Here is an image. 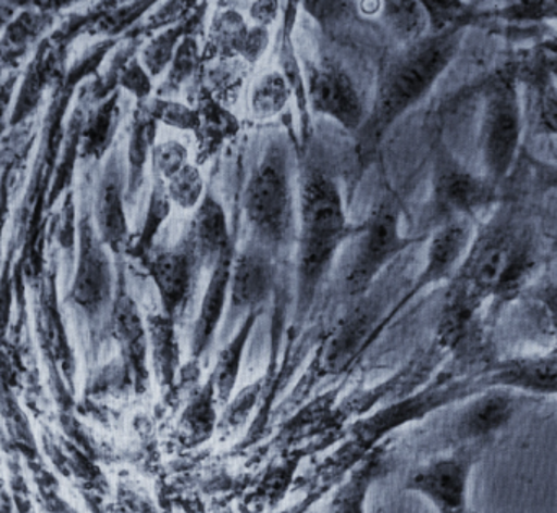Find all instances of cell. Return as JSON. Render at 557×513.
Returning <instances> with one entry per match:
<instances>
[{
  "mask_svg": "<svg viewBox=\"0 0 557 513\" xmlns=\"http://www.w3.org/2000/svg\"><path fill=\"white\" fill-rule=\"evenodd\" d=\"M465 28L425 35L406 46L383 71L372 113L359 130L360 153H372L386 130L434 87L460 48Z\"/></svg>",
  "mask_w": 557,
  "mask_h": 513,
  "instance_id": "cell-1",
  "label": "cell"
},
{
  "mask_svg": "<svg viewBox=\"0 0 557 513\" xmlns=\"http://www.w3.org/2000/svg\"><path fill=\"white\" fill-rule=\"evenodd\" d=\"M350 237L343 198L336 182L324 170L308 166L298 192L297 310L304 316L313 303L341 245Z\"/></svg>",
  "mask_w": 557,
  "mask_h": 513,
  "instance_id": "cell-2",
  "label": "cell"
},
{
  "mask_svg": "<svg viewBox=\"0 0 557 513\" xmlns=\"http://www.w3.org/2000/svg\"><path fill=\"white\" fill-rule=\"evenodd\" d=\"M116 46L114 39H104L98 42L94 48L85 52L84 58L78 59L65 75L64 82L55 88L52 93V103L49 108L48 116L42 129L41 149H39L38 160H36L35 170H33L32 182H29L28 191H26L25 201L18 212V241H23L22 258H20L18 267L25 271L26 277L33 279L42 273V212L48 211L49 183L54 178L55 166H58L59 157H61L62 142H64L65 129L62 120H64L65 110L71 103L75 87L84 78L90 77L98 71L108 52Z\"/></svg>",
  "mask_w": 557,
  "mask_h": 513,
  "instance_id": "cell-3",
  "label": "cell"
},
{
  "mask_svg": "<svg viewBox=\"0 0 557 513\" xmlns=\"http://www.w3.org/2000/svg\"><path fill=\"white\" fill-rule=\"evenodd\" d=\"M294 185L284 147L271 142L245 188V217L255 247L276 258L294 235Z\"/></svg>",
  "mask_w": 557,
  "mask_h": 513,
  "instance_id": "cell-4",
  "label": "cell"
},
{
  "mask_svg": "<svg viewBox=\"0 0 557 513\" xmlns=\"http://www.w3.org/2000/svg\"><path fill=\"white\" fill-rule=\"evenodd\" d=\"M520 71L507 65L487 82L481 126L484 178L497 188L512 173L520 152L522 108L519 93Z\"/></svg>",
  "mask_w": 557,
  "mask_h": 513,
  "instance_id": "cell-5",
  "label": "cell"
},
{
  "mask_svg": "<svg viewBox=\"0 0 557 513\" xmlns=\"http://www.w3.org/2000/svg\"><path fill=\"white\" fill-rule=\"evenodd\" d=\"M525 225L520 222L516 209H500L474 235L463 263L451 277L450 287L480 309L484 302L494 299Z\"/></svg>",
  "mask_w": 557,
  "mask_h": 513,
  "instance_id": "cell-6",
  "label": "cell"
},
{
  "mask_svg": "<svg viewBox=\"0 0 557 513\" xmlns=\"http://www.w3.org/2000/svg\"><path fill=\"white\" fill-rule=\"evenodd\" d=\"M352 237L343 276L349 296L366 293L380 273L412 243L399 232L398 208L392 201L376 205Z\"/></svg>",
  "mask_w": 557,
  "mask_h": 513,
  "instance_id": "cell-7",
  "label": "cell"
},
{
  "mask_svg": "<svg viewBox=\"0 0 557 513\" xmlns=\"http://www.w3.org/2000/svg\"><path fill=\"white\" fill-rule=\"evenodd\" d=\"M486 443H467L435 456L408 476L406 489L424 498L437 513H471L470 481Z\"/></svg>",
  "mask_w": 557,
  "mask_h": 513,
  "instance_id": "cell-8",
  "label": "cell"
},
{
  "mask_svg": "<svg viewBox=\"0 0 557 513\" xmlns=\"http://www.w3.org/2000/svg\"><path fill=\"white\" fill-rule=\"evenodd\" d=\"M77 251V267L69 297L87 313L88 318H98L113 297V267L107 247L95 227L87 192L82 196Z\"/></svg>",
  "mask_w": 557,
  "mask_h": 513,
  "instance_id": "cell-9",
  "label": "cell"
},
{
  "mask_svg": "<svg viewBox=\"0 0 557 513\" xmlns=\"http://www.w3.org/2000/svg\"><path fill=\"white\" fill-rule=\"evenodd\" d=\"M496 196V188L486 178L474 176L460 165L450 153L437 157L434 176V221L437 227L471 218L478 211L490 205Z\"/></svg>",
  "mask_w": 557,
  "mask_h": 513,
  "instance_id": "cell-10",
  "label": "cell"
},
{
  "mask_svg": "<svg viewBox=\"0 0 557 513\" xmlns=\"http://www.w3.org/2000/svg\"><path fill=\"white\" fill-rule=\"evenodd\" d=\"M308 108L336 121L344 129L359 133L367 120L362 97L352 78L341 67L321 64L311 68L307 84Z\"/></svg>",
  "mask_w": 557,
  "mask_h": 513,
  "instance_id": "cell-11",
  "label": "cell"
},
{
  "mask_svg": "<svg viewBox=\"0 0 557 513\" xmlns=\"http://www.w3.org/2000/svg\"><path fill=\"white\" fill-rule=\"evenodd\" d=\"M95 227L104 247L114 254L129 253V224L126 215V170L117 150L110 153L97 191L94 205Z\"/></svg>",
  "mask_w": 557,
  "mask_h": 513,
  "instance_id": "cell-12",
  "label": "cell"
},
{
  "mask_svg": "<svg viewBox=\"0 0 557 513\" xmlns=\"http://www.w3.org/2000/svg\"><path fill=\"white\" fill-rule=\"evenodd\" d=\"M143 264L156 284L163 306V315L176 322V318L185 313L191 300L196 274L201 270L191 248L183 241L173 250L150 253Z\"/></svg>",
  "mask_w": 557,
  "mask_h": 513,
  "instance_id": "cell-13",
  "label": "cell"
},
{
  "mask_svg": "<svg viewBox=\"0 0 557 513\" xmlns=\"http://www.w3.org/2000/svg\"><path fill=\"white\" fill-rule=\"evenodd\" d=\"M69 45L71 42L65 41L55 29L39 42L38 51L35 52L26 68L15 108L10 116L12 126L28 120L41 103L46 91L49 88L54 91L64 82L69 72L64 68Z\"/></svg>",
  "mask_w": 557,
  "mask_h": 513,
  "instance_id": "cell-14",
  "label": "cell"
},
{
  "mask_svg": "<svg viewBox=\"0 0 557 513\" xmlns=\"http://www.w3.org/2000/svg\"><path fill=\"white\" fill-rule=\"evenodd\" d=\"M276 283V263L268 251L255 247L234 258L231 290H228V322L260 312Z\"/></svg>",
  "mask_w": 557,
  "mask_h": 513,
  "instance_id": "cell-15",
  "label": "cell"
},
{
  "mask_svg": "<svg viewBox=\"0 0 557 513\" xmlns=\"http://www.w3.org/2000/svg\"><path fill=\"white\" fill-rule=\"evenodd\" d=\"M517 410L516 391L491 388L468 400L467 406L455 417L451 439L455 447L467 443L491 446L494 437L512 420Z\"/></svg>",
  "mask_w": 557,
  "mask_h": 513,
  "instance_id": "cell-16",
  "label": "cell"
},
{
  "mask_svg": "<svg viewBox=\"0 0 557 513\" xmlns=\"http://www.w3.org/2000/svg\"><path fill=\"white\" fill-rule=\"evenodd\" d=\"M270 45V32L263 26H250L238 10L224 9L212 20L209 42L202 59H240L255 65Z\"/></svg>",
  "mask_w": 557,
  "mask_h": 513,
  "instance_id": "cell-17",
  "label": "cell"
},
{
  "mask_svg": "<svg viewBox=\"0 0 557 513\" xmlns=\"http://www.w3.org/2000/svg\"><path fill=\"white\" fill-rule=\"evenodd\" d=\"M491 388L535 397H557V362L546 355L494 361L486 371Z\"/></svg>",
  "mask_w": 557,
  "mask_h": 513,
  "instance_id": "cell-18",
  "label": "cell"
},
{
  "mask_svg": "<svg viewBox=\"0 0 557 513\" xmlns=\"http://www.w3.org/2000/svg\"><path fill=\"white\" fill-rule=\"evenodd\" d=\"M473 237L471 218H458L435 228L429 243L424 271L414 287L416 292L431 284L454 277L467 256Z\"/></svg>",
  "mask_w": 557,
  "mask_h": 513,
  "instance_id": "cell-19",
  "label": "cell"
},
{
  "mask_svg": "<svg viewBox=\"0 0 557 513\" xmlns=\"http://www.w3.org/2000/svg\"><path fill=\"white\" fill-rule=\"evenodd\" d=\"M186 243L191 248L201 270H212L224 254L234 250L224 205L212 195H206L196 209Z\"/></svg>",
  "mask_w": 557,
  "mask_h": 513,
  "instance_id": "cell-20",
  "label": "cell"
},
{
  "mask_svg": "<svg viewBox=\"0 0 557 513\" xmlns=\"http://www.w3.org/2000/svg\"><path fill=\"white\" fill-rule=\"evenodd\" d=\"M235 251L231 250L211 270L208 287L202 297L198 320L193 328L191 354L193 359H201L211 349L219 325L227 310L228 290H231L232 264Z\"/></svg>",
  "mask_w": 557,
  "mask_h": 513,
  "instance_id": "cell-21",
  "label": "cell"
},
{
  "mask_svg": "<svg viewBox=\"0 0 557 513\" xmlns=\"http://www.w3.org/2000/svg\"><path fill=\"white\" fill-rule=\"evenodd\" d=\"M54 16L39 3H25L0 38V72L18 67L29 49L48 36Z\"/></svg>",
  "mask_w": 557,
  "mask_h": 513,
  "instance_id": "cell-22",
  "label": "cell"
},
{
  "mask_svg": "<svg viewBox=\"0 0 557 513\" xmlns=\"http://www.w3.org/2000/svg\"><path fill=\"white\" fill-rule=\"evenodd\" d=\"M114 336L120 341L127 365L133 368L136 380L144 384L147 378V352L149 338L146 326L137 312L136 303L124 290L123 273L120 274V292L113 313Z\"/></svg>",
  "mask_w": 557,
  "mask_h": 513,
  "instance_id": "cell-23",
  "label": "cell"
},
{
  "mask_svg": "<svg viewBox=\"0 0 557 513\" xmlns=\"http://www.w3.org/2000/svg\"><path fill=\"white\" fill-rule=\"evenodd\" d=\"M157 120L147 101L137 104L131 124L129 142L126 153V201L133 202L139 195L149 160L156 147Z\"/></svg>",
  "mask_w": 557,
  "mask_h": 513,
  "instance_id": "cell-24",
  "label": "cell"
},
{
  "mask_svg": "<svg viewBox=\"0 0 557 513\" xmlns=\"http://www.w3.org/2000/svg\"><path fill=\"white\" fill-rule=\"evenodd\" d=\"M120 90L98 101L85 114L81 136V157L87 160H101L111 147L121 121Z\"/></svg>",
  "mask_w": 557,
  "mask_h": 513,
  "instance_id": "cell-25",
  "label": "cell"
},
{
  "mask_svg": "<svg viewBox=\"0 0 557 513\" xmlns=\"http://www.w3.org/2000/svg\"><path fill=\"white\" fill-rule=\"evenodd\" d=\"M198 163L208 162L240 130L237 117L208 90L199 95Z\"/></svg>",
  "mask_w": 557,
  "mask_h": 513,
  "instance_id": "cell-26",
  "label": "cell"
},
{
  "mask_svg": "<svg viewBox=\"0 0 557 513\" xmlns=\"http://www.w3.org/2000/svg\"><path fill=\"white\" fill-rule=\"evenodd\" d=\"M208 5H198L188 18L182 20L176 25L169 26L157 33L149 39L143 51H140V64L146 68L147 74L152 78L160 77L163 72L169 71L180 42L188 35L196 33L199 20H202Z\"/></svg>",
  "mask_w": 557,
  "mask_h": 513,
  "instance_id": "cell-27",
  "label": "cell"
},
{
  "mask_svg": "<svg viewBox=\"0 0 557 513\" xmlns=\"http://www.w3.org/2000/svg\"><path fill=\"white\" fill-rule=\"evenodd\" d=\"M523 80L532 88L535 103L536 127L546 136L557 137V80L546 65L545 54L540 51L539 58L529 65Z\"/></svg>",
  "mask_w": 557,
  "mask_h": 513,
  "instance_id": "cell-28",
  "label": "cell"
},
{
  "mask_svg": "<svg viewBox=\"0 0 557 513\" xmlns=\"http://www.w3.org/2000/svg\"><path fill=\"white\" fill-rule=\"evenodd\" d=\"M258 315H260V312L250 313L242 323L238 331L235 333L234 338L228 341V345L219 354L211 384L222 403H225L231 398L235 384H237L242 358H244L245 348H247L251 331H253L255 325H257Z\"/></svg>",
  "mask_w": 557,
  "mask_h": 513,
  "instance_id": "cell-29",
  "label": "cell"
},
{
  "mask_svg": "<svg viewBox=\"0 0 557 513\" xmlns=\"http://www.w3.org/2000/svg\"><path fill=\"white\" fill-rule=\"evenodd\" d=\"M297 3H287L284 7V28H282L281 49H278V64H281V74L287 80L290 87L292 95H294L295 103H297L298 111H300L301 133H308L310 127V116H308V100H307V85H305L304 75H301L300 64H298L297 55L294 51V42H292V26H294L295 10Z\"/></svg>",
  "mask_w": 557,
  "mask_h": 513,
  "instance_id": "cell-30",
  "label": "cell"
},
{
  "mask_svg": "<svg viewBox=\"0 0 557 513\" xmlns=\"http://www.w3.org/2000/svg\"><path fill=\"white\" fill-rule=\"evenodd\" d=\"M149 342L152 348L153 364L160 380L172 384L178 367V341H176L175 322L169 316L153 315L149 318Z\"/></svg>",
  "mask_w": 557,
  "mask_h": 513,
  "instance_id": "cell-31",
  "label": "cell"
},
{
  "mask_svg": "<svg viewBox=\"0 0 557 513\" xmlns=\"http://www.w3.org/2000/svg\"><path fill=\"white\" fill-rule=\"evenodd\" d=\"M170 212H172V201H170L169 191H166V183L160 176L153 175L146 218H144V225L140 228L136 245L129 250L131 256L137 258L143 263L152 253L153 241H156L160 228L169 218Z\"/></svg>",
  "mask_w": 557,
  "mask_h": 513,
  "instance_id": "cell-32",
  "label": "cell"
},
{
  "mask_svg": "<svg viewBox=\"0 0 557 513\" xmlns=\"http://www.w3.org/2000/svg\"><path fill=\"white\" fill-rule=\"evenodd\" d=\"M294 98L281 71H271L255 82L250 95V108L258 121L273 120Z\"/></svg>",
  "mask_w": 557,
  "mask_h": 513,
  "instance_id": "cell-33",
  "label": "cell"
},
{
  "mask_svg": "<svg viewBox=\"0 0 557 513\" xmlns=\"http://www.w3.org/2000/svg\"><path fill=\"white\" fill-rule=\"evenodd\" d=\"M156 7L152 2L134 3H100L98 5L97 16L91 23L88 35L108 36V39H114V36L121 35L126 29L133 28L137 20L144 13L150 12Z\"/></svg>",
  "mask_w": 557,
  "mask_h": 513,
  "instance_id": "cell-34",
  "label": "cell"
},
{
  "mask_svg": "<svg viewBox=\"0 0 557 513\" xmlns=\"http://www.w3.org/2000/svg\"><path fill=\"white\" fill-rule=\"evenodd\" d=\"M380 13L388 28L408 45L424 38V32L429 28L428 13L422 3L386 2L383 3Z\"/></svg>",
  "mask_w": 557,
  "mask_h": 513,
  "instance_id": "cell-35",
  "label": "cell"
},
{
  "mask_svg": "<svg viewBox=\"0 0 557 513\" xmlns=\"http://www.w3.org/2000/svg\"><path fill=\"white\" fill-rule=\"evenodd\" d=\"M202 62H205V59H202L201 48H199L196 33H193V35L186 36L180 42L175 58H173L172 64H170L165 82L160 87V97L166 98L170 95L178 93L195 77Z\"/></svg>",
  "mask_w": 557,
  "mask_h": 513,
  "instance_id": "cell-36",
  "label": "cell"
},
{
  "mask_svg": "<svg viewBox=\"0 0 557 513\" xmlns=\"http://www.w3.org/2000/svg\"><path fill=\"white\" fill-rule=\"evenodd\" d=\"M375 475L376 465L373 462L356 470L331 499L327 513H366L367 496Z\"/></svg>",
  "mask_w": 557,
  "mask_h": 513,
  "instance_id": "cell-37",
  "label": "cell"
},
{
  "mask_svg": "<svg viewBox=\"0 0 557 513\" xmlns=\"http://www.w3.org/2000/svg\"><path fill=\"white\" fill-rule=\"evenodd\" d=\"M370 325H372V310L369 309V305H362L347 318V322L334 336L330 348V361L333 364H343V362L349 361L357 348L362 345Z\"/></svg>",
  "mask_w": 557,
  "mask_h": 513,
  "instance_id": "cell-38",
  "label": "cell"
},
{
  "mask_svg": "<svg viewBox=\"0 0 557 513\" xmlns=\"http://www.w3.org/2000/svg\"><path fill=\"white\" fill-rule=\"evenodd\" d=\"M214 387L209 384L198 397L193 398L189 406L186 408L185 416L182 421V429L185 430V437L193 442L208 439L211 430L214 429L215 421V401Z\"/></svg>",
  "mask_w": 557,
  "mask_h": 513,
  "instance_id": "cell-39",
  "label": "cell"
},
{
  "mask_svg": "<svg viewBox=\"0 0 557 513\" xmlns=\"http://www.w3.org/2000/svg\"><path fill=\"white\" fill-rule=\"evenodd\" d=\"M166 191L172 204L178 205L183 211L198 209L206 196L205 178L199 166L188 163L182 172L166 182Z\"/></svg>",
  "mask_w": 557,
  "mask_h": 513,
  "instance_id": "cell-40",
  "label": "cell"
},
{
  "mask_svg": "<svg viewBox=\"0 0 557 513\" xmlns=\"http://www.w3.org/2000/svg\"><path fill=\"white\" fill-rule=\"evenodd\" d=\"M422 5L428 13L431 35L454 28H467L481 15L476 7L461 2H422Z\"/></svg>",
  "mask_w": 557,
  "mask_h": 513,
  "instance_id": "cell-41",
  "label": "cell"
},
{
  "mask_svg": "<svg viewBox=\"0 0 557 513\" xmlns=\"http://www.w3.org/2000/svg\"><path fill=\"white\" fill-rule=\"evenodd\" d=\"M209 93L218 101L235 100L245 80V62L240 59H218L208 72Z\"/></svg>",
  "mask_w": 557,
  "mask_h": 513,
  "instance_id": "cell-42",
  "label": "cell"
},
{
  "mask_svg": "<svg viewBox=\"0 0 557 513\" xmlns=\"http://www.w3.org/2000/svg\"><path fill=\"white\" fill-rule=\"evenodd\" d=\"M147 104H149L157 123H162L165 126L175 127V129L180 130H191L193 134L198 133V108L170 100V98H156V100L147 101Z\"/></svg>",
  "mask_w": 557,
  "mask_h": 513,
  "instance_id": "cell-43",
  "label": "cell"
},
{
  "mask_svg": "<svg viewBox=\"0 0 557 513\" xmlns=\"http://www.w3.org/2000/svg\"><path fill=\"white\" fill-rule=\"evenodd\" d=\"M188 149L175 139L156 143L152 152V175L170 182L188 165Z\"/></svg>",
  "mask_w": 557,
  "mask_h": 513,
  "instance_id": "cell-44",
  "label": "cell"
},
{
  "mask_svg": "<svg viewBox=\"0 0 557 513\" xmlns=\"http://www.w3.org/2000/svg\"><path fill=\"white\" fill-rule=\"evenodd\" d=\"M198 3L195 2H169L162 3V5H156V10L149 13L146 22L134 28V36L149 35L152 32H162V29L169 28V26L176 25L182 20L188 18L193 12H195Z\"/></svg>",
  "mask_w": 557,
  "mask_h": 513,
  "instance_id": "cell-45",
  "label": "cell"
},
{
  "mask_svg": "<svg viewBox=\"0 0 557 513\" xmlns=\"http://www.w3.org/2000/svg\"><path fill=\"white\" fill-rule=\"evenodd\" d=\"M530 296L543 310V315L548 323L549 331L555 336L557 346V280H549V283L535 287Z\"/></svg>",
  "mask_w": 557,
  "mask_h": 513,
  "instance_id": "cell-46",
  "label": "cell"
},
{
  "mask_svg": "<svg viewBox=\"0 0 557 513\" xmlns=\"http://www.w3.org/2000/svg\"><path fill=\"white\" fill-rule=\"evenodd\" d=\"M10 172H12V165L9 163V165L3 168L2 176H0V270H2L3 264H5L2 258V238L10 214Z\"/></svg>",
  "mask_w": 557,
  "mask_h": 513,
  "instance_id": "cell-47",
  "label": "cell"
},
{
  "mask_svg": "<svg viewBox=\"0 0 557 513\" xmlns=\"http://www.w3.org/2000/svg\"><path fill=\"white\" fill-rule=\"evenodd\" d=\"M281 5L277 2H257L250 7V18L255 25L268 28L271 23L276 22Z\"/></svg>",
  "mask_w": 557,
  "mask_h": 513,
  "instance_id": "cell-48",
  "label": "cell"
},
{
  "mask_svg": "<svg viewBox=\"0 0 557 513\" xmlns=\"http://www.w3.org/2000/svg\"><path fill=\"white\" fill-rule=\"evenodd\" d=\"M536 176H539V182L542 183V185H545L546 188L557 189V162L539 163Z\"/></svg>",
  "mask_w": 557,
  "mask_h": 513,
  "instance_id": "cell-49",
  "label": "cell"
},
{
  "mask_svg": "<svg viewBox=\"0 0 557 513\" xmlns=\"http://www.w3.org/2000/svg\"><path fill=\"white\" fill-rule=\"evenodd\" d=\"M23 7H25V3L0 2V29L2 32L15 20Z\"/></svg>",
  "mask_w": 557,
  "mask_h": 513,
  "instance_id": "cell-50",
  "label": "cell"
},
{
  "mask_svg": "<svg viewBox=\"0 0 557 513\" xmlns=\"http://www.w3.org/2000/svg\"><path fill=\"white\" fill-rule=\"evenodd\" d=\"M540 51L546 52V54L557 58V35L546 36L542 39L539 45Z\"/></svg>",
  "mask_w": 557,
  "mask_h": 513,
  "instance_id": "cell-51",
  "label": "cell"
},
{
  "mask_svg": "<svg viewBox=\"0 0 557 513\" xmlns=\"http://www.w3.org/2000/svg\"><path fill=\"white\" fill-rule=\"evenodd\" d=\"M549 358L552 359H555V361L557 362V346H555V349H553L552 352H549Z\"/></svg>",
  "mask_w": 557,
  "mask_h": 513,
  "instance_id": "cell-52",
  "label": "cell"
}]
</instances>
